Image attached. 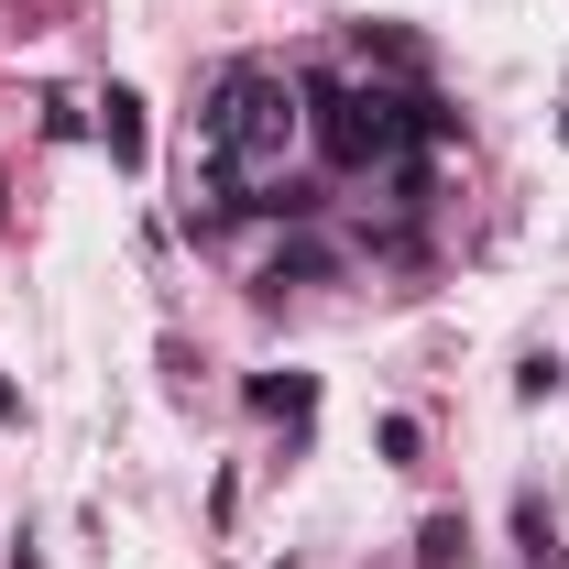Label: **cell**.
Segmentation results:
<instances>
[{
  "label": "cell",
  "instance_id": "cell-2",
  "mask_svg": "<svg viewBox=\"0 0 569 569\" xmlns=\"http://www.w3.org/2000/svg\"><path fill=\"white\" fill-rule=\"evenodd\" d=\"M307 110H318V153L361 176V164H395L406 153V99L383 88H340V77H307Z\"/></svg>",
  "mask_w": 569,
  "mask_h": 569
},
{
  "label": "cell",
  "instance_id": "cell-6",
  "mask_svg": "<svg viewBox=\"0 0 569 569\" xmlns=\"http://www.w3.org/2000/svg\"><path fill=\"white\" fill-rule=\"evenodd\" d=\"M252 406H263V417H307V383H296V372H284V383H252Z\"/></svg>",
  "mask_w": 569,
  "mask_h": 569
},
{
  "label": "cell",
  "instance_id": "cell-7",
  "mask_svg": "<svg viewBox=\"0 0 569 569\" xmlns=\"http://www.w3.org/2000/svg\"><path fill=\"white\" fill-rule=\"evenodd\" d=\"M11 417H22V395H11V383H0V427H11Z\"/></svg>",
  "mask_w": 569,
  "mask_h": 569
},
{
  "label": "cell",
  "instance_id": "cell-8",
  "mask_svg": "<svg viewBox=\"0 0 569 569\" xmlns=\"http://www.w3.org/2000/svg\"><path fill=\"white\" fill-rule=\"evenodd\" d=\"M559 142H569V121H559Z\"/></svg>",
  "mask_w": 569,
  "mask_h": 569
},
{
  "label": "cell",
  "instance_id": "cell-5",
  "mask_svg": "<svg viewBox=\"0 0 569 569\" xmlns=\"http://www.w3.org/2000/svg\"><path fill=\"white\" fill-rule=\"evenodd\" d=\"M460 548H471V537H460V515H427V537H417V559H427V569H449V559H460Z\"/></svg>",
  "mask_w": 569,
  "mask_h": 569
},
{
  "label": "cell",
  "instance_id": "cell-4",
  "mask_svg": "<svg viewBox=\"0 0 569 569\" xmlns=\"http://www.w3.org/2000/svg\"><path fill=\"white\" fill-rule=\"evenodd\" d=\"M318 274H329V252H318V241H296V252H274V263H263V284H274V296H284V284H318Z\"/></svg>",
  "mask_w": 569,
  "mask_h": 569
},
{
  "label": "cell",
  "instance_id": "cell-1",
  "mask_svg": "<svg viewBox=\"0 0 569 569\" xmlns=\"http://www.w3.org/2000/svg\"><path fill=\"white\" fill-rule=\"evenodd\" d=\"M284 132H296V88H284L274 67H230L209 99V153L230 164V176H263L284 153Z\"/></svg>",
  "mask_w": 569,
  "mask_h": 569
},
{
  "label": "cell",
  "instance_id": "cell-3",
  "mask_svg": "<svg viewBox=\"0 0 569 569\" xmlns=\"http://www.w3.org/2000/svg\"><path fill=\"white\" fill-rule=\"evenodd\" d=\"M99 142H110V164H142V99H132V88L99 99Z\"/></svg>",
  "mask_w": 569,
  "mask_h": 569
}]
</instances>
